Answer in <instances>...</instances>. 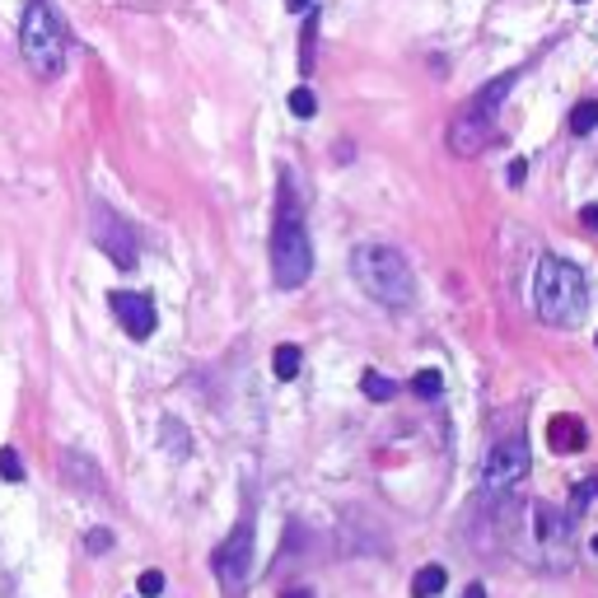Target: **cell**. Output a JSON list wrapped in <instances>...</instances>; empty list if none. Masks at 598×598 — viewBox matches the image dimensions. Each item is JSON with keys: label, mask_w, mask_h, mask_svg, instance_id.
I'll return each instance as SVG.
<instances>
[{"label": "cell", "mask_w": 598, "mask_h": 598, "mask_svg": "<svg viewBox=\"0 0 598 598\" xmlns=\"http://www.w3.org/2000/svg\"><path fill=\"white\" fill-rule=\"evenodd\" d=\"M350 276H356L360 290L384 309L406 313L416 304L412 266H406V257L397 248H388V243H356V248H350Z\"/></svg>", "instance_id": "6da1fadb"}, {"label": "cell", "mask_w": 598, "mask_h": 598, "mask_svg": "<svg viewBox=\"0 0 598 598\" xmlns=\"http://www.w3.org/2000/svg\"><path fill=\"white\" fill-rule=\"evenodd\" d=\"M533 309L552 328H580L589 313V285L584 271L565 257H542L533 271Z\"/></svg>", "instance_id": "7a4b0ae2"}, {"label": "cell", "mask_w": 598, "mask_h": 598, "mask_svg": "<svg viewBox=\"0 0 598 598\" xmlns=\"http://www.w3.org/2000/svg\"><path fill=\"white\" fill-rule=\"evenodd\" d=\"M514 79H519V70L491 75V85H481V89L453 113V122H449V150H453V154L468 159V154H481L486 145H491V135H496V113H500V103L509 98Z\"/></svg>", "instance_id": "3957f363"}, {"label": "cell", "mask_w": 598, "mask_h": 598, "mask_svg": "<svg viewBox=\"0 0 598 598\" xmlns=\"http://www.w3.org/2000/svg\"><path fill=\"white\" fill-rule=\"evenodd\" d=\"M19 51L38 79H57L66 70V29L47 0H29L19 19Z\"/></svg>", "instance_id": "277c9868"}, {"label": "cell", "mask_w": 598, "mask_h": 598, "mask_svg": "<svg viewBox=\"0 0 598 598\" xmlns=\"http://www.w3.org/2000/svg\"><path fill=\"white\" fill-rule=\"evenodd\" d=\"M313 271V248H309V234L299 225V215L285 210L276 220V234H271V276H276L281 290H299Z\"/></svg>", "instance_id": "5b68a950"}, {"label": "cell", "mask_w": 598, "mask_h": 598, "mask_svg": "<svg viewBox=\"0 0 598 598\" xmlns=\"http://www.w3.org/2000/svg\"><path fill=\"white\" fill-rule=\"evenodd\" d=\"M528 463H533L528 440H524V434H509V440H500L491 453H486L481 486H486V491H509L514 481H524V477H528Z\"/></svg>", "instance_id": "8992f818"}, {"label": "cell", "mask_w": 598, "mask_h": 598, "mask_svg": "<svg viewBox=\"0 0 598 598\" xmlns=\"http://www.w3.org/2000/svg\"><path fill=\"white\" fill-rule=\"evenodd\" d=\"M89 234H94V248L113 257V266H122V271L135 266V234L107 201H94V229Z\"/></svg>", "instance_id": "52a82bcc"}, {"label": "cell", "mask_w": 598, "mask_h": 598, "mask_svg": "<svg viewBox=\"0 0 598 598\" xmlns=\"http://www.w3.org/2000/svg\"><path fill=\"white\" fill-rule=\"evenodd\" d=\"M210 565H215V575H220L225 589H238L243 580H248V565H253V519H238V528L220 542V547H215Z\"/></svg>", "instance_id": "ba28073f"}, {"label": "cell", "mask_w": 598, "mask_h": 598, "mask_svg": "<svg viewBox=\"0 0 598 598\" xmlns=\"http://www.w3.org/2000/svg\"><path fill=\"white\" fill-rule=\"evenodd\" d=\"M107 304H113V313H117V322L122 328L131 332V341H145V337H154V304L145 294H126V290H117L113 299H107Z\"/></svg>", "instance_id": "9c48e42d"}, {"label": "cell", "mask_w": 598, "mask_h": 598, "mask_svg": "<svg viewBox=\"0 0 598 598\" xmlns=\"http://www.w3.org/2000/svg\"><path fill=\"white\" fill-rule=\"evenodd\" d=\"M533 524H537V542H565L570 514L565 509H552V505H537L533 509Z\"/></svg>", "instance_id": "30bf717a"}, {"label": "cell", "mask_w": 598, "mask_h": 598, "mask_svg": "<svg viewBox=\"0 0 598 598\" xmlns=\"http://www.w3.org/2000/svg\"><path fill=\"white\" fill-rule=\"evenodd\" d=\"M580 444H584V425L570 421V416H556L552 421V449L565 453V449H580Z\"/></svg>", "instance_id": "8fae6325"}, {"label": "cell", "mask_w": 598, "mask_h": 598, "mask_svg": "<svg viewBox=\"0 0 598 598\" xmlns=\"http://www.w3.org/2000/svg\"><path fill=\"white\" fill-rule=\"evenodd\" d=\"M444 565H421L416 570V580H412V598H434V593H440L444 589Z\"/></svg>", "instance_id": "7c38bea8"}, {"label": "cell", "mask_w": 598, "mask_h": 598, "mask_svg": "<svg viewBox=\"0 0 598 598\" xmlns=\"http://www.w3.org/2000/svg\"><path fill=\"white\" fill-rule=\"evenodd\" d=\"M593 126H598V98L575 103V113H570V131H575V135H589Z\"/></svg>", "instance_id": "4fadbf2b"}, {"label": "cell", "mask_w": 598, "mask_h": 598, "mask_svg": "<svg viewBox=\"0 0 598 598\" xmlns=\"http://www.w3.org/2000/svg\"><path fill=\"white\" fill-rule=\"evenodd\" d=\"M299 346H276V356H271V369H276V378H294L299 374Z\"/></svg>", "instance_id": "5bb4252c"}, {"label": "cell", "mask_w": 598, "mask_h": 598, "mask_svg": "<svg viewBox=\"0 0 598 598\" xmlns=\"http://www.w3.org/2000/svg\"><path fill=\"white\" fill-rule=\"evenodd\" d=\"M360 388H365V397H369V402H388V397H393V378H384L378 369H365Z\"/></svg>", "instance_id": "9a60e30c"}, {"label": "cell", "mask_w": 598, "mask_h": 598, "mask_svg": "<svg viewBox=\"0 0 598 598\" xmlns=\"http://www.w3.org/2000/svg\"><path fill=\"white\" fill-rule=\"evenodd\" d=\"M593 496H598V477H589L584 486H575V496H570V505H565V514H570V524L580 519V514L593 505Z\"/></svg>", "instance_id": "2e32d148"}, {"label": "cell", "mask_w": 598, "mask_h": 598, "mask_svg": "<svg viewBox=\"0 0 598 598\" xmlns=\"http://www.w3.org/2000/svg\"><path fill=\"white\" fill-rule=\"evenodd\" d=\"M290 113H294V117H304V122L318 113V98H313V89H309V85L290 89Z\"/></svg>", "instance_id": "e0dca14e"}, {"label": "cell", "mask_w": 598, "mask_h": 598, "mask_svg": "<svg viewBox=\"0 0 598 598\" xmlns=\"http://www.w3.org/2000/svg\"><path fill=\"white\" fill-rule=\"evenodd\" d=\"M412 388H416V397H440L444 393V378L434 374V369H416L412 374Z\"/></svg>", "instance_id": "ac0fdd59"}, {"label": "cell", "mask_w": 598, "mask_h": 598, "mask_svg": "<svg viewBox=\"0 0 598 598\" xmlns=\"http://www.w3.org/2000/svg\"><path fill=\"white\" fill-rule=\"evenodd\" d=\"M0 477H5V481H23V458L14 449H0Z\"/></svg>", "instance_id": "d6986e66"}, {"label": "cell", "mask_w": 598, "mask_h": 598, "mask_svg": "<svg viewBox=\"0 0 598 598\" xmlns=\"http://www.w3.org/2000/svg\"><path fill=\"white\" fill-rule=\"evenodd\" d=\"M66 468H70L75 477H85V486H89V491H103V477H98V472H89L85 463H79V453H66Z\"/></svg>", "instance_id": "ffe728a7"}, {"label": "cell", "mask_w": 598, "mask_h": 598, "mask_svg": "<svg viewBox=\"0 0 598 598\" xmlns=\"http://www.w3.org/2000/svg\"><path fill=\"white\" fill-rule=\"evenodd\" d=\"M135 589H141V598H159L164 593V575H159V570H145V575L135 580Z\"/></svg>", "instance_id": "44dd1931"}, {"label": "cell", "mask_w": 598, "mask_h": 598, "mask_svg": "<svg viewBox=\"0 0 598 598\" xmlns=\"http://www.w3.org/2000/svg\"><path fill=\"white\" fill-rule=\"evenodd\" d=\"M85 547L89 552H107V547H113V533H107V528H89L85 533Z\"/></svg>", "instance_id": "7402d4cb"}, {"label": "cell", "mask_w": 598, "mask_h": 598, "mask_svg": "<svg viewBox=\"0 0 598 598\" xmlns=\"http://www.w3.org/2000/svg\"><path fill=\"white\" fill-rule=\"evenodd\" d=\"M580 225L598 234V201H589V206H580Z\"/></svg>", "instance_id": "603a6c76"}, {"label": "cell", "mask_w": 598, "mask_h": 598, "mask_svg": "<svg viewBox=\"0 0 598 598\" xmlns=\"http://www.w3.org/2000/svg\"><path fill=\"white\" fill-rule=\"evenodd\" d=\"M524 178H528V164H524V159H514V164H509V182H514V187H519Z\"/></svg>", "instance_id": "cb8c5ba5"}, {"label": "cell", "mask_w": 598, "mask_h": 598, "mask_svg": "<svg viewBox=\"0 0 598 598\" xmlns=\"http://www.w3.org/2000/svg\"><path fill=\"white\" fill-rule=\"evenodd\" d=\"M285 10H290V14H309L313 0H285Z\"/></svg>", "instance_id": "d4e9b609"}, {"label": "cell", "mask_w": 598, "mask_h": 598, "mask_svg": "<svg viewBox=\"0 0 598 598\" xmlns=\"http://www.w3.org/2000/svg\"><path fill=\"white\" fill-rule=\"evenodd\" d=\"M281 598H318V593H313V589H285Z\"/></svg>", "instance_id": "484cf974"}, {"label": "cell", "mask_w": 598, "mask_h": 598, "mask_svg": "<svg viewBox=\"0 0 598 598\" xmlns=\"http://www.w3.org/2000/svg\"><path fill=\"white\" fill-rule=\"evenodd\" d=\"M463 598H486V589H481V584H468V589H463Z\"/></svg>", "instance_id": "4316f807"}, {"label": "cell", "mask_w": 598, "mask_h": 598, "mask_svg": "<svg viewBox=\"0 0 598 598\" xmlns=\"http://www.w3.org/2000/svg\"><path fill=\"white\" fill-rule=\"evenodd\" d=\"M589 552H593V556H598V533H593V542H589Z\"/></svg>", "instance_id": "83f0119b"}]
</instances>
